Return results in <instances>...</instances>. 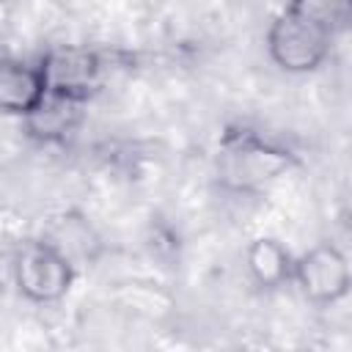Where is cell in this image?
Wrapping results in <instances>:
<instances>
[{
	"label": "cell",
	"instance_id": "obj_8",
	"mask_svg": "<svg viewBox=\"0 0 352 352\" xmlns=\"http://www.w3.org/2000/svg\"><path fill=\"white\" fill-rule=\"evenodd\" d=\"M245 267L258 289H280L292 280L294 256L275 236H256L245 250Z\"/></svg>",
	"mask_w": 352,
	"mask_h": 352
},
{
	"label": "cell",
	"instance_id": "obj_3",
	"mask_svg": "<svg viewBox=\"0 0 352 352\" xmlns=\"http://www.w3.org/2000/svg\"><path fill=\"white\" fill-rule=\"evenodd\" d=\"M74 270L77 264L47 239L28 242L11 264L16 292L33 305L60 302L72 292Z\"/></svg>",
	"mask_w": 352,
	"mask_h": 352
},
{
	"label": "cell",
	"instance_id": "obj_7",
	"mask_svg": "<svg viewBox=\"0 0 352 352\" xmlns=\"http://www.w3.org/2000/svg\"><path fill=\"white\" fill-rule=\"evenodd\" d=\"M82 104L85 102H80V99L47 94L22 118L28 138H33L38 143H60V140H66L82 121Z\"/></svg>",
	"mask_w": 352,
	"mask_h": 352
},
{
	"label": "cell",
	"instance_id": "obj_5",
	"mask_svg": "<svg viewBox=\"0 0 352 352\" xmlns=\"http://www.w3.org/2000/svg\"><path fill=\"white\" fill-rule=\"evenodd\" d=\"M47 94L88 102L102 80V58L88 47H52L38 60Z\"/></svg>",
	"mask_w": 352,
	"mask_h": 352
},
{
	"label": "cell",
	"instance_id": "obj_4",
	"mask_svg": "<svg viewBox=\"0 0 352 352\" xmlns=\"http://www.w3.org/2000/svg\"><path fill=\"white\" fill-rule=\"evenodd\" d=\"M292 280L297 283L300 294L308 302L336 305L349 294V283H352L349 261L336 245L319 242L294 258Z\"/></svg>",
	"mask_w": 352,
	"mask_h": 352
},
{
	"label": "cell",
	"instance_id": "obj_1",
	"mask_svg": "<svg viewBox=\"0 0 352 352\" xmlns=\"http://www.w3.org/2000/svg\"><path fill=\"white\" fill-rule=\"evenodd\" d=\"M292 154L253 132H231L217 151V182L231 192H258L292 168Z\"/></svg>",
	"mask_w": 352,
	"mask_h": 352
},
{
	"label": "cell",
	"instance_id": "obj_2",
	"mask_svg": "<svg viewBox=\"0 0 352 352\" xmlns=\"http://www.w3.org/2000/svg\"><path fill=\"white\" fill-rule=\"evenodd\" d=\"M336 33L327 28L283 8L267 30V55L286 74H308L316 72L333 50Z\"/></svg>",
	"mask_w": 352,
	"mask_h": 352
},
{
	"label": "cell",
	"instance_id": "obj_10",
	"mask_svg": "<svg viewBox=\"0 0 352 352\" xmlns=\"http://www.w3.org/2000/svg\"><path fill=\"white\" fill-rule=\"evenodd\" d=\"M0 6H3V0H0Z\"/></svg>",
	"mask_w": 352,
	"mask_h": 352
},
{
	"label": "cell",
	"instance_id": "obj_6",
	"mask_svg": "<svg viewBox=\"0 0 352 352\" xmlns=\"http://www.w3.org/2000/svg\"><path fill=\"white\" fill-rule=\"evenodd\" d=\"M44 96L47 85L38 63H28L19 58L0 60V113L25 118Z\"/></svg>",
	"mask_w": 352,
	"mask_h": 352
},
{
	"label": "cell",
	"instance_id": "obj_9",
	"mask_svg": "<svg viewBox=\"0 0 352 352\" xmlns=\"http://www.w3.org/2000/svg\"><path fill=\"white\" fill-rule=\"evenodd\" d=\"M286 8L322 25V28H327L330 33H338L349 22L352 0H289Z\"/></svg>",
	"mask_w": 352,
	"mask_h": 352
}]
</instances>
